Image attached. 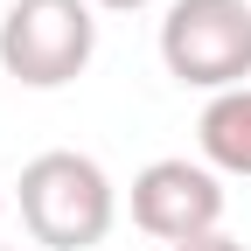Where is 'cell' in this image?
<instances>
[{"mask_svg": "<svg viewBox=\"0 0 251 251\" xmlns=\"http://www.w3.org/2000/svg\"><path fill=\"white\" fill-rule=\"evenodd\" d=\"M91 7H105V14H140V7H153V0H91Z\"/></svg>", "mask_w": 251, "mask_h": 251, "instance_id": "52a82bcc", "label": "cell"}, {"mask_svg": "<svg viewBox=\"0 0 251 251\" xmlns=\"http://www.w3.org/2000/svg\"><path fill=\"white\" fill-rule=\"evenodd\" d=\"M0 251H14V244H0Z\"/></svg>", "mask_w": 251, "mask_h": 251, "instance_id": "9c48e42d", "label": "cell"}, {"mask_svg": "<svg viewBox=\"0 0 251 251\" xmlns=\"http://www.w3.org/2000/svg\"><path fill=\"white\" fill-rule=\"evenodd\" d=\"M14 209H21V224H28L35 244H49V251H91L119 224V188H112V175L91 161V153L49 147V153H35V161L21 168Z\"/></svg>", "mask_w": 251, "mask_h": 251, "instance_id": "6da1fadb", "label": "cell"}, {"mask_svg": "<svg viewBox=\"0 0 251 251\" xmlns=\"http://www.w3.org/2000/svg\"><path fill=\"white\" fill-rule=\"evenodd\" d=\"M0 216H7V188H0Z\"/></svg>", "mask_w": 251, "mask_h": 251, "instance_id": "ba28073f", "label": "cell"}, {"mask_svg": "<svg viewBox=\"0 0 251 251\" xmlns=\"http://www.w3.org/2000/svg\"><path fill=\"white\" fill-rule=\"evenodd\" d=\"M161 63L188 91H244L251 77V0H168Z\"/></svg>", "mask_w": 251, "mask_h": 251, "instance_id": "3957f363", "label": "cell"}, {"mask_svg": "<svg viewBox=\"0 0 251 251\" xmlns=\"http://www.w3.org/2000/svg\"><path fill=\"white\" fill-rule=\"evenodd\" d=\"M196 147H202V161H209L216 175H244V181H251V84L202 105Z\"/></svg>", "mask_w": 251, "mask_h": 251, "instance_id": "5b68a950", "label": "cell"}, {"mask_svg": "<svg viewBox=\"0 0 251 251\" xmlns=\"http://www.w3.org/2000/svg\"><path fill=\"white\" fill-rule=\"evenodd\" d=\"M175 251H244L230 230H209V237H188V244H175Z\"/></svg>", "mask_w": 251, "mask_h": 251, "instance_id": "8992f818", "label": "cell"}, {"mask_svg": "<svg viewBox=\"0 0 251 251\" xmlns=\"http://www.w3.org/2000/svg\"><path fill=\"white\" fill-rule=\"evenodd\" d=\"M98 56V7L91 0H14L0 14V70L28 91H63Z\"/></svg>", "mask_w": 251, "mask_h": 251, "instance_id": "7a4b0ae2", "label": "cell"}, {"mask_svg": "<svg viewBox=\"0 0 251 251\" xmlns=\"http://www.w3.org/2000/svg\"><path fill=\"white\" fill-rule=\"evenodd\" d=\"M133 224L147 237H161L168 251L188 237L224 230V175L209 161H188V153H168V161H147L133 175Z\"/></svg>", "mask_w": 251, "mask_h": 251, "instance_id": "277c9868", "label": "cell"}]
</instances>
